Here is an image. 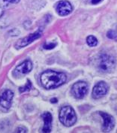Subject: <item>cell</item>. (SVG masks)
Segmentation results:
<instances>
[{"label": "cell", "mask_w": 117, "mask_h": 133, "mask_svg": "<svg viewBox=\"0 0 117 133\" xmlns=\"http://www.w3.org/2000/svg\"><path fill=\"white\" fill-rule=\"evenodd\" d=\"M67 80L65 73L56 72L53 70H46L40 76L41 83L45 89H53L62 85Z\"/></svg>", "instance_id": "1"}, {"label": "cell", "mask_w": 117, "mask_h": 133, "mask_svg": "<svg viewBox=\"0 0 117 133\" xmlns=\"http://www.w3.org/2000/svg\"><path fill=\"white\" fill-rule=\"evenodd\" d=\"M116 66V59L111 55L103 53L98 59V69L100 72L108 73L112 72Z\"/></svg>", "instance_id": "2"}, {"label": "cell", "mask_w": 117, "mask_h": 133, "mask_svg": "<svg viewBox=\"0 0 117 133\" xmlns=\"http://www.w3.org/2000/svg\"><path fill=\"white\" fill-rule=\"evenodd\" d=\"M59 118L64 126L72 127L77 121V115L72 107L66 105L60 109Z\"/></svg>", "instance_id": "3"}, {"label": "cell", "mask_w": 117, "mask_h": 133, "mask_svg": "<svg viewBox=\"0 0 117 133\" xmlns=\"http://www.w3.org/2000/svg\"><path fill=\"white\" fill-rule=\"evenodd\" d=\"M88 90H89L88 84L85 82L80 81L73 85L71 92V94L75 98L83 99L88 93Z\"/></svg>", "instance_id": "4"}, {"label": "cell", "mask_w": 117, "mask_h": 133, "mask_svg": "<svg viewBox=\"0 0 117 133\" xmlns=\"http://www.w3.org/2000/svg\"><path fill=\"white\" fill-rule=\"evenodd\" d=\"M98 113L103 121L102 127H101L102 131L104 132H111L115 127V120H114L113 117L106 112L99 111Z\"/></svg>", "instance_id": "5"}, {"label": "cell", "mask_w": 117, "mask_h": 133, "mask_svg": "<svg viewBox=\"0 0 117 133\" xmlns=\"http://www.w3.org/2000/svg\"><path fill=\"white\" fill-rule=\"evenodd\" d=\"M41 37V31H38L34 33H32L27 37L19 40L18 41L15 43V47L17 49L23 48L25 46L29 45L32 42H34L35 41H36L37 39L40 38Z\"/></svg>", "instance_id": "6"}, {"label": "cell", "mask_w": 117, "mask_h": 133, "mask_svg": "<svg viewBox=\"0 0 117 133\" xmlns=\"http://www.w3.org/2000/svg\"><path fill=\"white\" fill-rule=\"evenodd\" d=\"M108 85L104 82H99L93 88L92 96L94 99H98L103 97L108 92Z\"/></svg>", "instance_id": "7"}, {"label": "cell", "mask_w": 117, "mask_h": 133, "mask_svg": "<svg viewBox=\"0 0 117 133\" xmlns=\"http://www.w3.org/2000/svg\"><path fill=\"white\" fill-rule=\"evenodd\" d=\"M32 63L30 60H26L23 63H21L20 64H19L18 66H16L14 75L16 76H22L26 75L27 73H30L32 70Z\"/></svg>", "instance_id": "8"}, {"label": "cell", "mask_w": 117, "mask_h": 133, "mask_svg": "<svg viewBox=\"0 0 117 133\" xmlns=\"http://www.w3.org/2000/svg\"><path fill=\"white\" fill-rule=\"evenodd\" d=\"M14 93L11 90H5L0 96V106L6 110L9 109L11 106Z\"/></svg>", "instance_id": "9"}, {"label": "cell", "mask_w": 117, "mask_h": 133, "mask_svg": "<svg viewBox=\"0 0 117 133\" xmlns=\"http://www.w3.org/2000/svg\"><path fill=\"white\" fill-rule=\"evenodd\" d=\"M73 10L72 5L68 1H60L56 5V12L60 16H67Z\"/></svg>", "instance_id": "10"}, {"label": "cell", "mask_w": 117, "mask_h": 133, "mask_svg": "<svg viewBox=\"0 0 117 133\" xmlns=\"http://www.w3.org/2000/svg\"><path fill=\"white\" fill-rule=\"evenodd\" d=\"M42 119L44 121V127L42 128L43 132H50L52 129V121H53V117L52 115L47 111L44 112L42 115Z\"/></svg>", "instance_id": "11"}, {"label": "cell", "mask_w": 117, "mask_h": 133, "mask_svg": "<svg viewBox=\"0 0 117 133\" xmlns=\"http://www.w3.org/2000/svg\"><path fill=\"white\" fill-rule=\"evenodd\" d=\"M86 43L89 46H96L98 45V40L97 38L93 35H89L86 38Z\"/></svg>", "instance_id": "12"}, {"label": "cell", "mask_w": 117, "mask_h": 133, "mask_svg": "<svg viewBox=\"0 0 117 133\" xmlns=\"http://www.w3.org/2000/svg\"><path fill=\"white\" fill-rule=\"evenodd\" d=\"M20 2V0H0V6L3 9L8 7L10 4H17Z\"/></svg>", "instance_id": "13"}, {"label": "cell", "mask_w": 117, "mask_h": 133, "mask_svg": "<svg viewBox=\"0 0 117 133\" xmlns=\"http://www.w3.org/2000/svg\"><path fill=\"white\" fill-rule=\"evenodd\" d=\"M32 88V83L29 80L27 81L26 84L25 85V86L22 87V88H20V93H23V92H26V91H29Z\"/></svg>", "instance_id": "14"}, {"label": "cell", "mask_w": 117, "mask_h": 133, "mask_svg": "<svg viewBox=\"0 0 117 133\" xmlns=\"http://www.w3.org/2000/svg\"><path fill=\"white\" fill-rule=\"evenodd\" d=\"M107 37L110 39H114L117 37V33L116 31L110 30L107 31Z\"/></svg>", "instance_id": "15"}, {"label": "cell", "mask_w": 117, "mask_h": 133, "mask_svg": "<svg viewBox=\"0 0 117 133\" xmlns=\"http://www.w3.org/2000/svg\"><path fill=\"white\" fill-rule=\"evenodd\" d=\"M56 45H57L56 43H46L44 45V49H53L54 47H56Z\"/></svg>", "instance_id": "16"}, {"label": "cell", "mask_w": 117, "mask_h": 133, "mask_svg": "<svg viewBox=\"0 0 117 133\" xmlns=\"http://www.w3.org/2000/svg\"><path fill=\"white\" fill-rule=\"evenodd\" d=\"M16 132H27V129L25 127H18L16 130Z\"/></svg>", "instance_id": "17"}, {"label": "cell", "mask_w": 117, "mask_h": 133, "mask_svg": "<svg viewBox=\"0 0 117 133\" xmlns=\"http://www.w3.org/2000/svg\"><path fill=\"white\" fill-rule=\"evenodd\" d=\"M101 1L102 0H91V2L93 5H96V4H98L99 2H101Z\"/></svg>", "instance_id": "18"}, {"label": "cell", "mask_w": 117, "mask_h": 133, "mask_svg": "<svg viewBox=\"0 0 117 133\" xmlns=\"http://www.w3.org/2000/svg\"><path fill=\"white\" fill-rule=\"evenodd\" d=\"M3 14H4V9L0 6V17L3 15Z\"/></svg>", "instance_id": "19"}, {"label": "cell", "mask_w": 117, "mask_h": 133, "mask_svg": "<svg viewBox=\"0 0 117 133\" xmlns=\"http://www.w3.org/2000/svg\"><path fill=\"white\" fill-rule=\"evenodd\" d=\"M50 102L53 103H57V102H58V100H57V99H52L50 100Z\"/></svg>", "instance_id": "20"}]
</instances>
